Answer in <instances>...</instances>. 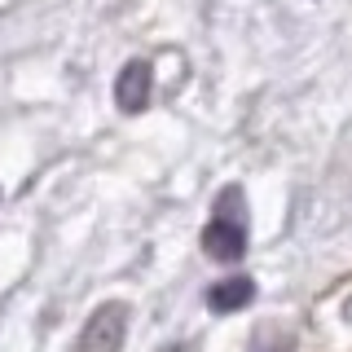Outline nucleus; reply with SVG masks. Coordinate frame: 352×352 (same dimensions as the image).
Here are the masks:
<instances>
[{
    "label": "nucleus",
    "instance_id": "1",
    "mask_svg": "<svg viewBox=\"0 0 352 352\" xmlns=\"http://www.w3.org/2000/svg\"><path fill=\"white\" fill-rule=\"evenodd\" d=\"M203 251L216 264H234L247 251V203H242L238 185H225L216 198V212L203 229Z\"/></svg>",
    "mask_w": 352,
    "mask_h": 352
},
{
    "label": "nucleus",
    "instance_id": "2",
    "mask_svg": "<svg viewBox=\"0 0 352 352\" xmlns=\"http://www.w3.org/2000/svg\"><path fill=\"white\" fill-rule=\"evenodd\" d=\"M128 339V304L124 300H106L93 308V317L80 330L75 352H119Z\"/></svg>",
    "mask_w": 352,
    "mask_h": 352
},
{
    "label": "nucleus",
    "instance_id": "3",
    "mask_svg": "<svg viewBox=\"0 0 352 352\" xmlns=\"http://www.w3.org/2000/svg\"><path fill=\"white\" fill-rule=\"evenodd\" d=\"M150 93H154V66L146 58H132L115 80V106L137 115V110L150 106Z\"/></svg>",
    "mask_w": 352,
    "mask_h": 352
},
{
    "label": "nucleus",
    "instance_id": "4",
    "mask_svg": "<svg viewBox=\"0 0 352 352\" xmlns=\"http://www.w3.org/2000/svg\"><path fill=\"white\" fill-rule=\"evenodd\" d=\"M251 300H256V282L251 278H242V273H234V278H220L212 291H207V308L212 313H242Z\"/></svg>",
    "mask_w": 352,
    "mask_h": 352
}]
</instances>
